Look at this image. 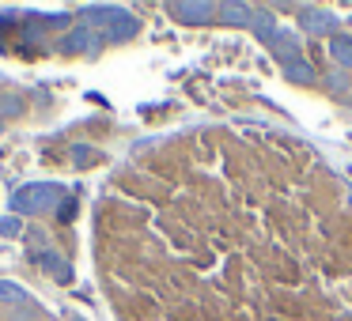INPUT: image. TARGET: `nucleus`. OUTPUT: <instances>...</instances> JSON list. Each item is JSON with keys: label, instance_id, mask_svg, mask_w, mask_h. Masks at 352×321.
Listing matches in <instances>:
<instances>
[{"label": "nucleus", "instance_id": "9", "mask_svg": "<svg viewBox=\"0 0 352 321\" xmlns=\"http://www.w3.org/2000/svg\"><path fill=\"white\" fill-rule=\"evenodd\" d=\"M216 16H223V23H250L254 8H250V4H243V0H228V4H220Z\"/></svg>", "mask_w": 352, "mask_h": 321}, {"label": "nucleus", "instance_id": "6", "mask_svg": "<svg viewBox=\"0 0 352 321\" xmlns=\"http://www.w3.org/2000/svg\"><path fill=\"white\" fill-rule=\"evenodd\" d=\"M38 265L46 268V272L54 276V280H61V283H69V280H72V268H69V261H65L61 253H54V250H42V253H38Z\"/></svg>", "mask_w": 352, "mask_h": 321}, {"label": "nucleus", "instance_id": "1", "mask_svg": "<svg viewBox=\"0 0 352 321\" xmlns=\"http://www.w3.org/2000/svg\"><path fill=\"white\" fill-rule=\"evenodd\" d=\"M87 19H91V31H99L102 34V42H122V38H133L137 34V19H133V12H125V8H102V4H95V8H87L84 12Z\"/></svg>", "mask_w": 352, "mask_h": 321}, {"label": "nucleus", "instance_id": "2", "mask_svg": "<svg viewBox=\"0 0 352 321\" xmlns=\"http://www.w3.org/2000/svg\"><path fill=\"white\" fill-rule=\"evenodd\" d=\"M61 200V185L57 182H34L12 193V212L16 215H42Z\"/></svg>", "mask_w": 352, "mask_h": 321}, {"label": "nucleus", "instance_id": "12", "mask_svg": "<svg viewBox=\"0 0 352 321\" xmlns=\"http://www.w3.org/2000/svg\"><path fill=\"white\" fill-rule=\"evenodd\" d=\"M284 72H288V80H296V84H311V80H314V69L303 61V57H299V61H288V64H284Z\"/></svg>", "mask_w": 352, "mask_h": 321}, {"label": "nucleus", "instance_id": "7", "mask_svg": "<svg viewBox=\"0 0 352 321\" xmlns=\"http://www.w3.org/2000/svg\"><path fill=\"white\" fill-rule=\"evenodd\" d=\"M303 31L307 34H329V31H337V19L329 16V12H303Z\"/></svg>", "mask_w": 352, "mask_h": 321}, {"label": "nucleus", "instance_id": "3", "mask_svg": "<svg viewBox=\"0 0 352 321\" xmlns=\"http://www.w3.org/2000/svg\"><path fill=\"white\" fill-rule=\"evenodd\" d=\"M102 46V34L99 31H91V27H72L69 34L61 38V49L65 54H95V49Z\"/></svg>", "mask_w": 352, "mask_h": 321}, {"label": "nucleus", "instance_id": "10", "mask_svg": "<svg viewBox=\"0 0 352 321\" xmlns=\"http://www.w3.org/2000/svg\"><path fill=\"white\" fill-rule=\"evenodd\" d=\"M273 46H276V57H280L284 64H288V61H299V38H296V34L280 31V34H276Z\"/></svg>", "mask_w": 352, "mask_h": 321}, {"label": "nucleus", "instance_id": "14", "mask_svg": "<svg viewBox=\"0 0 352 321\" xmlns=\"http://www.w3.org/2000/svg\"><path fill=\"white\" fill-rule=\"evenodd\" d=\"M0 129H4V117H0Z\"/></svg>", "mask_w": 352, "mask_h": 321}, {"label": "nucleus", "instance_id": "8", "mask_svg": "<svg viewBox=\"0 0 352 321\" xmlns=\"http://www.w3.org/2000/svg\"><path fill=\"white\" fill-rule=\"evenodd\" d=\"M0 302L4 306H34V298H31V291H23L19 283L0 280Z\"/></svg>", "mask_w": 352, "mask_h": 321}, {"label": "nucleus", "instance_id": "5", "mask_svg": "<svg viewBox=\"0 0 352 321\" xmlns=\"http://www.w3.org/2000/svg\"><path fill=\"white\" fill-rule=\"evenodd\" d=\"M250 27H254V34H258L265 46H273L276 42V34H280V27H276V19L269 16L265 8H254V19H250Z\"/></svg>", "mask_w": 352, "mask_h": 321}, {"label": "nucleus", "instance_id": "11", "mask_svg": "<svg viewBox=\"0 0 352 321\" xmlns=\"http://www.w3.org/2000/svg\"><path fill=\"white\" fill-rule=\"evenodd\" d=\"M329 54H333V61H337V64H349V69H352V38L337 34V38L329 42Z\"/></svg>", "mask_w": 352, "mask_h": 321}, {"label": "nucleus", "instance_id": "13", "mask_svg": "<svg viewBox=\"0 0 352 321\" xmlns=\"http://www.w3.org/2000/svg\"><path fill=\"white\" fill-rule=\"evenodd\" d=\"M19 230H23L19 215H0V238H16Z\"/></svg>", "mask_w": 352, "mask_h": 321}, {"label": "nucleus", "instance_id": "4", "mask_svg": "<svg viewBox=\"0 0 352 321\" xmlns=\"http://www.w3.org/2000/svg\"><path fill=\"white\" fill-rule=\"evenodd\" d=\"M170 12L182 23H208L220 12V4H208V0H178V4H170Z\"/></svg>", "mask_w": 352, "mask_h": 321}]
</instances>
